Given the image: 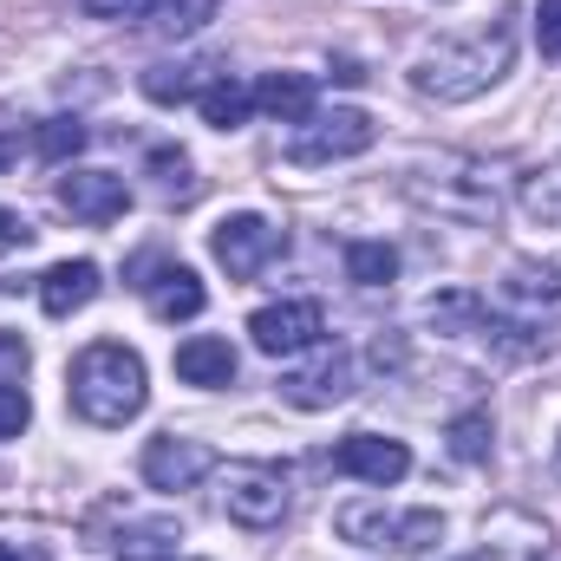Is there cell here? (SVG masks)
Here are the masks:
<instances>
[{"label": "cell", "instance_id": "cell-1", "mask_svg": "<svg viewBox=\"0 0 561 561\" xmlns=\"http://www.w3.org/2000/svg\"><path fill=\"white\" fill-rule=\"evenodd\" d=\"M510 66H516V20L503 13V20H490L463 39L424 46L419 66H412V85L437 105H463V99H483L490 85H503Z\"/></svg>", "mask_w": 561, "mask_h": 561}, {"label": "cell", "instance_id": "cell-2", "mask_svg": "<svg viewBox=\"0 0 561 561\" xmlns=\"http://www.w3.org/2000/svg\"><path fill=\"white\" fill-rule=\"evenodd\" d=\"M79 419L99 424V431H118L144 412V359L125 340H99L72 359V379H66Z\"/></svg>", "mask_w": 561, "mask_h": 561}, {"label": "cell", "instance_id": "cell-3", "mask_svg": "<svg viewBox=\"0 0 561 561\" xmlns=\"http://www.w3.org/2000/svg\"><path fill=\"white\" fill-rule=\"evenodd\" d=\"M431 176H437V183L412 176V190H419L437 216H457V222H496V216H503V183H496V170H490V163L437 157V170H431Z\"/></svg>", "mask_w": 561, "mask_h": 561}, {"label": "cell", "instance_id": "cell-4", "mask_svg": "<svg viewBox=\"0 0 561 561\" xmlns=\"http://www.w3.org/2000/svg\"><path fill=\"white\" fill-rule=\"evenodd\" d=\"M373 144H379L373 112H359V105H333V112H313V118H300V125H294L287 157H294L300 170H327V163L366 157Z\"/></svg>", "mask_w": 561, "mask_h": 561}, {"label": "cell", "instance_id": "cell-5", "mask_svg": "<svg viewBox=\"0 0 561 561\" xmlns=\"http://www.w3.org/2000/svg\"><path fill=\"white\" fill-rule=\"evenodd\" d=\"M333 529H340V542H353V549H399V556H424L431 542H444V516L437 510H412V516H386L379 503H346L340 516H333Z\"/></svg>", "mask_w": 561, "mask_h": 561}, {"label": "cell", "instance_id": "cell-6", "mask_svg": "<svg viewBox=\"0 0 561 561\" xmlns=\"http://www.w3.org/2000/svg\"><path fill=\"white\" fill-rule=\"evenodd\" d=\"M222 510L242 529H275L287 516V477L280 463H229L222 470Z\"/></svg>", "mask_w": 561, "mask_h": 561}, {"label": "cell", "instance_id": "cell-7", "mask_svg": "<svg viewBox=\"0 0 561 561\" xmlns=\"http://www.w3.org/2000/svg\"><path fill=\"white\" fill-rule=\"evenodd\" d=\"M209 249H216V262L236 280H255L275 255H287V229H275L268 216H222Z\"/></svg>", "mask_w": 561, "mask_h": 561}, {"label": "cell", "instance_id": "cell-8", "mask_svg": "<svg viewBox=\"0 0 561 561\" xmlns=\"http://www.w3.org/2000/svg\"><path fill=\"white\" fill-rule=\"evenodd\" d=\"M249 340L268 353V359H294V353H313L327 340V313L313 300H280V307H262L249 313Z\"/></svg>", "mask_w": 561, "mask_h": 561}, {"label": "cell", "instance_id": "cell-9", "mask_svg": "<svg viewBox=\"0 0 561 561\" xmlns=\"http://www.w3.org/2000/svg\"><path fill=\"white\" fill-rule=\"evenodd\" d=\"M131 287H138L144 300H150V313L157 320H196L203 313V280L196 268H183V262H163V255H138L131 262Z\"/></svg>", "mask_w": 561, "mask_h": 561}, {"label": "cell", "instance_id": "cell-10", "mask_svg": "<svg viewBox=\"0 0 561 561\" xmlns=\"http://www.w3.org/2000/svg\"><path fill=\"white\" fill-rule=\"evenodd\" d=\"M333 470L340 477H359V483H399L405 470H412V450L399 444V437H373V431H353V437H340L333 444Z\"/></svg>", "mask_w": 561, "mask_h": 561}, {"label": "cell", "instance_id": "cell-11", "mask_svg": "<svg viewBox=\"0 0 561 561\" xmlns=\"http://www.w3.org/2000/svg\"><path fill=\"white\" fill-rule=\"evenodd\" d=\"M59 209H72L79 222H118L131 209V190L112 170H66L59 176Z\"/></svg>", "mask_w": 561, "mask_h": 561}, {"label": "cell", "instance_id": "cell-12", "mask_svg": "<svg viewBox=\"0 0 561 561\" xmlns=\"http://www.w3.org/2000/svg\"><path fill=\"white\" fill-rule=\"evenodd\" d=\"M209 444H196V437H150L144 444V483L150 490H196L203 477H209Z\"/></svg>", "mask_w": 561, "mask_h": 561}, {"label": "cell", "instance_id": "cell-13", "mask_svg": "<svg viewBox=\"0 0 561 561\" xmlns=\"http://www.w3.org/2000/svg\"><path fill=\"white\" fill-rule=\"evenodd\" d=\"M353 392V359L333 346V353H320L307 373H287L280 379V399L287 405H300V412H327V405H340Z\"/></svg>", "mask_w": 561, "mask_h": 561}, {"label": "cell", "instance_id": "cell-14", "mask_svg": "<svg viewBox=\"0 0 561 561\" xmlns=\"http://www.w3.org/2000/svg\"><path fill=\"white\" fill-rule=\"evenodd\" d=\"M176 379H183V386H203V392L236 386V346H229V340H216V333L183 340V346H176Z\"/></svg>", "mask_w": 561, "mask_h": 561}, {"label": "cell", "instance_id": "cell-15", "mask_svg": "<svg viewBox=\"0 0 561 561\" xmlns=\"http://www.w3.org/2000/svg\"><path fill=\"white\" fill-rule=\"evenodd\" d=\"M99 262H59V268H46V280H39V307L53 313V320H72L79 307H92L99 300Z\"/></svg>", "mask_w": 561, "mask_h": 561}, {"label": "cell", "instance_id": "cell-16", "mask_svg": "<svg viewBox=\"0 0 561 561\" xmlns=\"http://www.w3.org/2000/svg\"><path fill=\"white\" fill-rule=\"evenodd\" d=\"M196 112H203V125H216V131H242L249 125V112H255V85H242V79H209L203 92H196Z\"/></svg>", "mask_w": 561, "mask_h": 561}, {"label": "cell", "instance_id": "cell-17", "mask_svg": "<svg viewBox=\"0 0 561 561\" xmlns=\"http://www.w3.org/2000/svg\"><path fill=\"white\" fill-rule=\"evenodd\" d=\"M255 112H268L280 125L313 118V79H307V72H268V79L255 85Z\"/></svg>", "mask_w": 561, "mask_h": 561}, {"label": "cell", "instance_id": "cell-18", "mask_svg": "<svg viewBox=\"0 0 561 561\" xmlns=\"http://www.w3.org/2000/svg\"><path fill=\"white\" fill-rule=\"evenodd\" d=\"M203 72H209L203 59H163V66H150V72H144L138 85H144V99H150V105H183V99H196V92L209 85Z\"/></svg>", "mask_w": 561, "mask_h": 561}, {"label": "cell", "instance_id": "cell-19", "mask_svg": "<svg viewBox=\"0 0 561 561\" xmlns=\"http://www.w3.org/2000/svg\"><path fill=\"white\" fill-rule=\"evenodd\" d=\"M176 549H183V529L170 516H157V523H131L112 556L118 561H176Z\"/></svg>", "mask_w": 561, "mask_h": 561}, {"label": "cell", "instance_id": "cell-20", "mask_svg": "<svg viewBox=\"0 0 561 561\" xmlns=\"http://www.w3.org/2000/svg\"><path fill=\"white\" fill-rule=\"evenodd\" d=\"M503 294L523 300V307H556L561 300V262H516L510 280H503Z\"/></svg>", "mask_w": 561, "mask_h": 561}, {"label": "cell", "instance_id": "cell-21", "mask_svg": "<svg viewBox=\"0 0 561 561\" xmlns=\"http://www.w3.org/2000/svg\"><path fill=\"white\" fill-rule=\"evenodd\" d=\"M392 275H399V249L392 242H353L346 249V280L353 287H386Z\"/></svg>", "mask_w": 561, "mask_h": 561}, {"label": "cell", "instance_id": "cell-22", "mask_svg": "<svg viewBox=\"0 0 561 561\" xmlns=\"http://www.w3.org/2000/svg\"><path fill=\"white\" fill-rule=\"evenodd\" d=\"M85 138H92V131H85L79 118H46V125L33 131V150H39L46 163H72V157L85 150Z\"/></svg>", "mask_w": 561, "mask_h": 561}, {"label": "cell", "instance_id": "cell-23", "mask_svg": "<svg viewBox=\"0 0 561 561\" xmlns=\"http://www.w3.org/2000/svg\"><path fill=\"white\" fill-rule=\"evenodd\" d=\"M490 437H496L490 412H463V419H450V457L457 463H483L490 457Z\"/></svg>", "mask_w": 561, "mask_h": 561}, {"label": "cell", "instance_id": "cell-24", "mask_svg": "<svg viewBox=\"0 0 561 561\" xmlns=\"http://www.w3.org/2000/svg\"><path fill=\"white\" fill-rule=\"evenodd\" d=\"M523 209H529L536 222H561V170H536V176L523 183Z\"/></svg>", "mask_w": 561, "mask_h": 561}, {"label": "cell", "instance_id": "cell-25", "mask_svg": "<svg viewBox=\"0 0 561 561\" xmlns=\"http://www.w3.org/2000/svg\"><path fill=\"white\" fill-rule=\"evenodd\" d=\"M150 176L163 196H196V176H190V157L183 150H150Z\"/></svg>", "mask_w": 561, "mask_h": 561}, {"label": "cell", "instance_id": "cell-26", "mask_svg": "<svg viewBox=\"0 0 561 561\" xmlns=\"http://www.w3.org/2000/svg\"><path fill=\"white\" fill-rule=\"evenodd\" d=\"M209 13H216V0H163V20H157V26H163V33H190V26H203Z\"/></svg>", "mask_w": 561, "mask_h": 561}, {"label": "cell", "instance_id": "cell-27", "mask_svg": "<svg viewBox=\"0 0 561 561\" xmlns=\"http://www.w3.org/2000/svg\"><path fill=\"white\" fill-rule=\"evenodd\" d=\"M33 419V405H26V392L13 386V379H0V437H20Z\"/></svg>", "mask_w": 561, "mask_h": 561}, {"label": "cell", "instance_id": "cell-28", "mask_svg": "<svg viewBox=\"0 0 561 561\" xmlns=\"http://www.w3.org/2000/svg\"><path fill=\"white\" fill-rule=\"evenodd\" d=\"M536 39L549 59H561V0H536Z\"/></svg>", "mask_w": 561, "mask_h": 561}, {"label": "cell", "instance_id": "cell-29", "mask_svg": "<svg viewBox=\"0 0 561 561\" xmlns=\"http://www.w3.org/2000/svg\"><path fill=\"white\" fill-rule=\"evenodd\" d=\"M163 0H85V13L92 20H144V13H157Z\"/></svg>", "mask_w": 561, "mask_h": 561}, {"label": "cell", "instance_id": "cell-30", "mask_svg": "<svg viewBox=\"0 0 561 561\" xmlns=\"http://www.w3.org/2000/svg\"><path fill=\"white\" fill-rule=\"evenodd\" d=\"M33 236H39V229H33L26 216H13V209H0V242H20V249H26Z\"/></svg>", "mask_w": 561, "mask_h": 561}, {"label": "cell", "instance_id": "cell-31", "mask_svg": "<svg viewBox=\"0 0 561 561\" xmlns=\"http://www.w3.org/2000/svg\"><path fill=\"white\" fill-rule=\"evenodd\" d=\"M333 79H340V85H366V66H359V59H333Z\"/></svg>", "mask_w": 561, "mask_h": 561}, {"label": "cell", "instance_id": "cell-32", "mask_svg": "<svg viewBox=\"0 0 561 561\" xmlns=\"http://www.w3.org/2000/svg\"><path fill=\"white\" fill-rule=\"evenodd\" d=\"M0 561H53L46 549H13V542H0Z\"/></svg>", "mask_w": 561, "mask_h": 561}]
</instances>
